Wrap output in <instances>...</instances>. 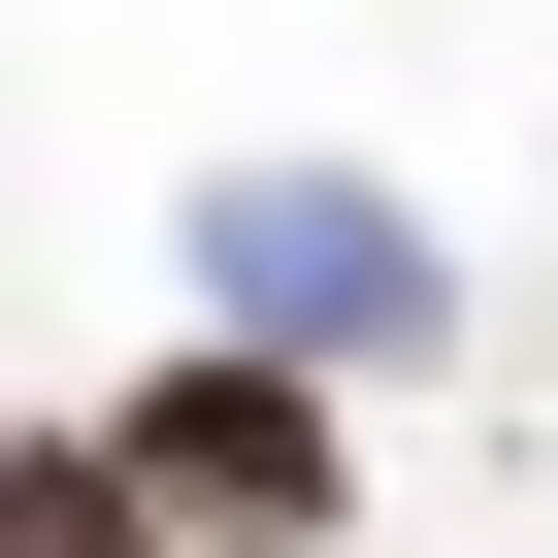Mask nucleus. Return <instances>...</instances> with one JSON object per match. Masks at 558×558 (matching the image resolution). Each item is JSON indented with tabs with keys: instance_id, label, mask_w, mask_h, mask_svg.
I'll list each match as a JSON object with an SVG mask.
<instances>
[{
	"instance_id": "1",
	"label": "nucleus",
	"mask_w": 558,
	"mask_h": 558,
	"mask_svg": "<svg viewBox=\"0 0 558 558\" xmlns=\"http://www.w3.org/2000/svg\"><path fill=\"white\" fill-rule=\"evenodd\" d=\"M99 427H132V493H165L197 558H329V493H362V460H329V362H263V329H197V362H132Z\"/></svg>"
},
{
	"instance_id": "2",
	"label": "nucleus",
	"mask_w": 558,
	"mask_h": 558,
	"mask_svg": "<svg viewBox=\"0 0 558 558\" xmlns=\"http://www.w3.org/2000/svg\"><path fill=\"white\" fill-rule=\"evenodd\" d=\"M197 329H263V362H395V329H427V230H395L362 165H263V197H197Z\"/></svg>"
},
{
	"instance_id": "3",
	"label": "nucleus",
	"mask_w": 558,
	"mask_h": 558,
	"mask_svg": "<svg viewBox=\"0 0 558 558\" xmlns=\"http://www.w3.org/2000/svg\"><path fill=\"white\" fill-rule=\"evenodd\" d=\"M0 558H197V525L132 493V427H0Z\"/></svg>"
}]
</instances>
